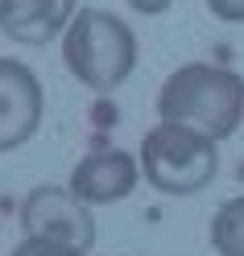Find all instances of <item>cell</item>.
I'll return each instance as SVG.
<instances>
[{"label":"cell","instance_id":"cell-5","mask_svg":"<svg viewBox=\"0 0 244 256\" xmlns=\"http://www.w3.org/2000/svg\"><path fill=\"white\" fill-rule=\"evenodd\" d=\"M46 116V91L34 66L0 54V153L29 145Z\"/></svg>","mask_w":244,"mask_h":256},{"label":"cell","instance_id":"cell-2","mask_svg":"<svg viewBox=\"0 0 244 256\" xmlns=\"http://www.w3.org/2000/svg\"><path fill=\"white\" fill-rule=\"evenodd\" d=\"M58 42H62V66L87 91L100 95L124 87L141 58L133 25L108 8H79Z\"/></svg>","mask_w":244,"mask_h":256},{"label":"cell","instance_id":"cell-1","mask_svg":"<svg viewBox=\"0 0 244 256\" xmlns=\"http://www.w3.org/2000/svg\"><path fill=\"white\" fill-rule=\"evenodd\" d=\"M157 120H178L227 140L244 120V78L215 62H186L157 91Z\"/></svg>","mask_w":244,"mask_h":256},{"label":"cell","instance_id":"cell-10","mask_svg":"<svg viewBox=\"0 0 244 256\" xmlns=\"http://www.w3.org/2000/svg\"><path fill=\"white\" fill-rule=\"evenodd\" d=\"M203 4L223 25H244V0H203Z\"/></svg>","mask_w":244,"mask_h":256},{"label":"cell","instance_id":"cell-6","mask_svg":"<svg viewBox=\"0 0 244 256\" xmlns=\"http://www.w3.org/2000/svg\"><path fill=\"white\" fill-rule=\"evenodd\" d=\"M141 178H145L141 174V157H133L128 149H95V153L83 157V162H75L67 186L87 206H108V202L128 198Z\"/></svg>","mask_w":244,"mask_h":256},{"label":"cell","instance_id":"cell-8","mask_svg":"<svg viewBox=\"0 0 244 256\" xmlns=\"http://www.w3.org/2000/svg\"><path fill=\"white\" fill-rule=\"evenodd\" d=\"M211 248L219 256H244V194L215 206V215H211Z\"/></svg>","mask_w":244,"mask_h":256},{"label":"cell","instance_id":"cell-7","mask_svg":"<svg viewBox=\"0 0 244 256\" xmlns=\"http://www.w3.org/2000/svg\"><path fill=\"white\" fill-rule=\"evenodd\" d=\"M79 12V0H0V34L17 46H50Z\"/></svg>","mask_w":244,"mask_h":256},{"label":"cell","instance_id":"cell-9","mask_svg":"<svg viewBox=\"0 0 244 256\" xmlns=\"http://www.w3.org/2000/svg\"><path fill=\"white\" fill-rule=\"evenodd\" d=\"M13 256H87L83 248H71L62 244V240H42V236H25L17 248H13Z\"/></svg>","mask_w":244,"mask_h":256},{"label":"cell","instance_id":"cell-4","mask_svg":"<svg viewBox=\"0 0 244 256\" xmlns=\"http://www.w3.org/2000/svg\"><path fill=\"white\" fill-rule=\"evenodd\" d=\"M21 232L62 240L71 248H95V215L71 186H34L21 202Z\"/></svg>","mask_w":244,"mask_h":256},{"label":"cell","instance_id":"cell-3","mask_svg":"<svg viewBox=\"0 0 244 256\" xmlns=\"http://www.w3.org/2000/svg\"><path fill=\"white\" fill-rule=\"evenodd\" d=\"M141 174L157 194H199L219 174V140H211L190 124L157 120L141 140Z\"/></svg>","mask_w":244,"mask_h":256},{"label":"cell","instance_id":"cell-11","mask_svg":"<svg viewBox=\"0 0 244 256\" xmlns=\"http://www.w3.org/2000/svg\"><path fill=\"white\" fill-rule=\"evenodd\" d=\"M170 4H174V0H128V8L141 12V17H161Z\"/></svg>","mask_w":244,"mask_h":256}]
</instances>
